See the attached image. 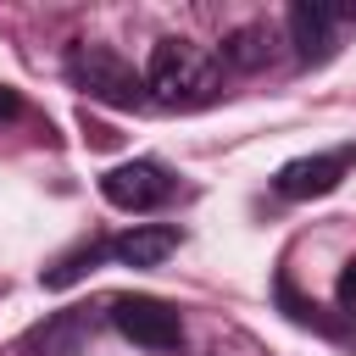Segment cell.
Returning <instances> with one entry per match:
<instances>
[{
  "instance_id": "8",
  "label": "cell",
  "mask_w": 356,
  "mask_h": 356,
  "mask_svg": "<svg viewBox=\"0 0 356 356\" xmlns=\"http://www.w3.org/2000/svg\"><path fill=\"white\" fill-rule=\"evenodd\" d=\"M273 56H278V33H273L267 22L234 28V33L222 39V50H217V61H228V67H239V72H261Z\"/></svg>"
},
{
  "instance_id": "9",
  "label": "cell",
  "mask_w": 356,
  "mask_h": 356,
  "mask_svg": "<svg viewBox=\"0 0 356 356\" xmlns=\"http://www.w3.org/2000/svg\"><path fill=\"white\" fill-rule=\"evenodd\" d=\"M100 256H111V239H100V245H78V250H67V256H61V261H56V267L44 273V284H50V289H67V284H78V278H83V273H89V267H95Z\"/></svg>"
},
{
  "instance_id": "3",
  "label": "cell",
  "mask_w": 356,
  "mask_h": 356,
  "mask_svg": "<svg viewBox=\"0 0 356 356\" xmlns=\"http://www.w3.org/2000/svg\"><path fill=\"white\" fill-rule=\"evenodd\" d=\"M356 22L350 0H295L289 11V39L300 50V61H328L345 39V28Z\"/></svg>"
},
{
  "instance_id": "11",
  "label": "cell",
  "mask_w": 356,
  "mask_h": 356,
  "mask_svg": "<svg viewBox=\"0 0 356 356\" xmlns=\"http://www.w3.org/2000/svg\"><path fill=\"white\" fill-rule=\"evenodd\" d=\"M17 111H22V95H17L11 83H0V128H6V122H11Z\"/></svg>"
},
{
  "instance_id": "6",
  "label": "cell",
  "mask_w": 356,
  "mask_h": 356,
  "mask_svg": "<svg viewBox=\"0 0 356 356\" xmlns=\"http://www.w3.org/2000/svg\"><path fill=\"white\" fill-rule=\"evenodd\" d=\"M356 167V145H339V150H317V156H295L278 167V195L289 200H317L328 189H339V178Z\"/></svg>"
},
{
  "instance_id": "1",
  "label": "cell",
  "mask_w": 356,
  "mask_h": 356,
  "mask_svg": "<svg viewBox=\"0 0 356 356\" xmlns=\"http://www.w3.org/2000/svg\"><path fill=\"white\" fill-rule=\"evenodd\" d=\"M222 83V61L195 39H161L145 61V89L161 106H206Z\"/></svg>"
},
{
  "instance_id": "2",
  "label": "cell",
  "mask_w": 356,
  "mask_h": 356,
  "mask_svg": "<svg viewBox=\"0 0 356 356\" xmlns=\"http://www.w3.org/2000/svg\"><path fill=\"white\" fill-rule=\"evenodd\" d=\"M67 78H72L89 100L117 106V111H134V106L150 100L145 78H139L117 50H106V44H72V56H67Z\"/></svg>"
},
{
  "instance_id": "4",
  "label": "cell",
  "mask_w": 356,
  "mask_h": 356,
  "mask_svg": "<svg viewBox=\"0 0 356 356\" xmlns=\"http://www.w3.org/2000/svg\"><path fill=\"white\" fill-rule=\"evenodd\" d=\"M111 323H117L122 339H134V345H145V350H178V345H184L178 312H172L167 300H156V295H117V300H111Z\"/></svg>"
},
{
  "instance_id": "5",
  "label": "cell",
  "mask_w": 356,
  "mask_h": 356,
  "mask_svg": "<svg viewBox=\"0 0 356 356\" xmlns=\"http://www.w3.org/2000/svg\"><path fill=\"white\" fill-rule=\"evenodd\" d=\"M100 195L117 211H156L161 200H172V172L161 161H122L100 178Z\"/></svg>"
},
{
  "instance_id": "10",
  "label": "cell",
  "mask_w": 356,
  "mask_h": 356,
  "mask_svg": "<svg viewBox=\"0 0 356 356\" xmlns=\"http://www.w3.org/2000/svg\"><path fill=\"white\" fill-rule=\"evenodd\" d=\"M334 300H339V312H350V317H356V256L345 261V273H339V289H334Z\"/></svg>"
},
{
  "instance_id": "7",
  "label": "cell",
  "mask_w": 356,
  "mask_h": 356,
  "mask_svg": "<svg viewBox=\"0 0 356 356\" xmlns=\"http://www.w3.org/2000/svg\"><path fill=\"white\" fill-rule=\"evenodd\" d=\"M172 250H178V228H167V222H139L111 239V261H122V267H161Z\"/></svg>"
}]
</instances>
